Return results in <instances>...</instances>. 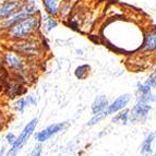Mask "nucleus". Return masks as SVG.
Masks as SVG:
<instances>
[{"label":"nucleus","instance_id":"21","mask_svg":"<svg viewBox=\"0 0 156 156\" xmlns=\"http://www.w3.org/2000/svg\"><path fill=\"white\" fill-rule=\"evenodd\" d=\"M144 84L147 86L148 89H151V90L156 89V72H152L151 74L147 76V79L144 81Z\"/></svg>","mask_w":156,"mask_h":156},{"label":"nucleus","instance_id":"10","mask_svg":"<svg viewBox=\"0 0 156 156\" xmlns=\"http://www.w3.org/2000/svg\"><path fill=\"white\" fill-rule=\"evenodd\" d=\"M20 2L16 0H7L0 5V20H5L13 14L20 7Z\"/></svg>","mask_w":156,"mask_h":156},{"label":"nucleus","instance_id":"12","mask_svg":"<svg viewBox=\"0 0 156 156\" xmlns=\"http://www.w3.org/2000/svg\"><path fill=\"white\" fill-rule=\"evenodd\" d=\"M109 105V99L106 95H98L95 97V99L92 103L91 110L92 114H99V112H104L107 110V107Z\"/></svg>","mask_w":156,"mask_h":156},{"label":"nucleus","instance_id":"29","mask_svg":"<svg viewBox=\"0 0 156 156\" xmlns=\"http://www.w3.org/2000/svg\"><path fill=\"white\" fill-rule=\"evenodd\" d=\"M152 156H156V152H155L154 154H152Z\"/></svg>","mask_w":156,"mask_h":156},{"label":"nucleus","instance_id":"28","mask_svg":"<svg viewBox=\"0 0 156 156\" xmlns=\"http://www.w3.org/2000/svg\"><path fill=\"white\" fill-rule=\"evenodd\" d=\"M0 63H2V54L0 52Z\"/></svg>","mask_w":156,"mask_h":156},{"label":"nucleus","instance_id":"22","mask_svg":"<svg viewBox=\"0 0 156 156\" xmlns=\"http://www.w3.org/2000/svg\"><path fill=\"white\" fill-rule=\"evenodd\" d=\"M152 92L151 89H148L144 83H138L136 84V93L138 94H146Z\"/></svg>","mask_w":156,"mask_h":156},{"label":"nucleus","instance_id":"13","mask_svg":"<svg viewBox=\"0 0 156 156\" xmlns=\"http://www.w3.org/2000/svg\"><path fill=\"white\" fill-rule=\"evenodd\" d=\"M37 101L36 97H34L33 95H27L25 97H20L14 103V109L19 112H22L30 106H36Z\"/></svg>","mask_w":156,"mask_h":156},{"label":"nucleus","instance_id":"24","mask_svg":"<svg viewBox=\"0 0 156 156\" xmlns=\"http://www.w3.org/2000/svg\"><path fill=\"white\" fill-rule=\"evenodd\" d=\"M16 135L14 134V133L13 132L7 133V135H5V141H7L10 145H12V144L16 142Z\"/></svg>","mask_w":156,"mask_h":156},{"label":"nucleus","instance_id":"25","mask_svg":"<svg viewBox=\"0 0 156 156\" xmlns=\"http://www.w3.org/2000/svg\"><path fill=\"white\" fill-rule=\"evenodd\" d=\"M5 122V116H3L2 112H0V129H2L3 125Z\"/></svg>","mask_w":156,"mask_h":156},{"label":"nucleus","instance_id":"2","mask_svg":"<svg viewBox=\"0 0 156 156\" xmlns=\"http://www.w3.org/2000/svg\"><path fill=\"white\" fill-rule=\"evenodd\" d=\"M2 63L12 71L18 79L30 81L32 76V70L30 61L16 54V51L9 49L2 54Z\"/></svg>","mask_w":156,"mask_h":156},{"label":"nucleus","instance_id":"23","mask_svg":"<svg viewBox=\"0 0 156 156\" xmlns=\"http://www.w3.org/2000/svg\"><path fill=\"white\" fill-rule=\"evenodd\" d=\"M42 152H43V145L42 143H37L35 145V147L33 148V151L31 152L29 156H41L42 155Z\"/></svg>","mask_w":156,"mask_h":156},{"label":"nucleus","instance_id":"9","mask_svg":"<svg viewBox=\"0 0 156 156\" xmlns=\"http://www.w3.org/2000/svg\"><path fill=\"white\" fill-rule=\"evenodd\" d=\"M141 51L143 54L156 52V30H150L145 33Z\"/></svg>","mask_w":156,"mask_h":156},{"label":"nucleus","instance_id":"15","mask_svg":"<svg viewBox=\"0 0 156 156\" xmlns=\"http://www.w3.org/2000/svg\"><path fill=\"white\" fill-rule=\"evenodd\" d=\"M112 123H120V125H127L128 122H130L129 109L125 108V109L116 112V114L114 115V117L112 118Z\"/></svg>","mask_w":156,"mask_h":156},{"label":"nucleus","instance_id":"11","mask_svg":"<svg viewBox=\"0 0 156 156\" xmlns=\"http://www.w3.org/2000/svg\"><path fill=\"white\" fill-rule=\"evenodd\" d=\"M156 139V132L155 131H152V132H148L146 134V136L144 138V140L142 141V144H141L140 152L143 156H150L153 154V143Z\"/></svg>","mask_w":156,"mask_h":156},{"label":"nucleus","instance_id":"17","mask_svg":"<svg viewBox=\"0 0 156 156\" xmlns=\"http://www.w3.org/2000/svg\"><path fill=\"white\" fill-rule=\"evenodd\" d=\"M5 92L8 94L9 98H16V97L20 96L23 91L21 90V84L16 82V83L9 84V86L5 89Z\"/></svg>","mask_w":156,"mask_h":156},{"label":"nucleus","instance_id":"20","mask_svg":"<svg viewBox=\"0 0 156 156\" xmlns=\"http://www.w3.org/2000/svg\"><path fill=\"white\" fill-rule=\"evenodd\" d=\"M108 116V114H107V112H99V114H94L93 116H92L91 119L87 121V126H90V127H92V126H95L97 125V123H99L101 121H103V120L105 119V118Z\"/></svg>","mask_w":156,"mask_h":156},{"label":"nucleus","instance_id":"4","mask_svg":"<svg viewBox=\"0 0 156 156\" xmlns=\"http://www.w3.org/2000/svg\"><path fill=\"white\" fill-rule=\"evenodd\" d=\"M37 123H38V119L37 118H33L31 121L26 123L25 127L22 129V131L20 132V134L16 136V142L11 145L10 150L7 151L5 156H16L18 153L21 151L23 146L27 143V141L30 140L33 133L35 132V129L37 127Z\"/></svg>","mask_w":156,"mask_h":156},{"label":"nucleus","instance_id":"14","mask_svg":"<svg viewBox=\"0 0 156 156\" xmlns=\"http://www.w3.org/2000/svg\"><path fill=\"white\" fill-rule=\"evenodd\" d=\"M63 0H43V5L48 16H57L60 11V5Z\"/></svg>","mask_w":156,"mask_h":156},{"label":"nucleus","instance_id":"18","mask_svg":"<svg viewBox=\"0 0 156 156\" xmlns=\"http://www.w3.org/2000/svg\"><path fill=\"white\" fill-rule=\"evenodd\" d=\"M155 101H156V96L152 92L146 93V94H138V95H136V101H140V103L151 105L152 103Z\"/></svg>","mask_w":156,"mask_h":156},{"label":"nucleus","instance_id":"27","mask_svg":"<svg viewBox=\"0 0 156 156\" xmlns=\"http://www.w3.org/2000/svg\"><path fill=\"white\" fill-rule=\"evenodd\" d=\"M5 147H2V150L0 151V156H2V154L5 153Z\"/></svg>","mask_w":156,"mask_h":156},{"label":"nucleus","instance_id":"6","mask_svg":"<svg viewBox=\"0 0 156 156\" xmlns=\"http://www.w3.org/2000/svg\"><path fill=\"white\" fill-rule=\"evenodd\" d=\"M152 106L150 104H144L136 101L131 109H129V116H130V122L132 123H140L145 121L148 117V114L151 112Z\"/></svg>","mask_w":156,"mask_h":156},{"label":"nucleus","instance_id":"1","mask_svg":"<svg viewBox=\"0 0 156 156\" xmlns=\"http://www.w3.org/2000/svg\"><path fill=\"white\" fill-rule=\"evenodd\" d=\"M10 49L16 51V54H19L30 62L39 61L44 58L46 54L43 43L34 37L21 39V41H14Z\"/></svg>","mask_w":156,"mask_h":156},{"label":"nucleus","instance_id":"7","mask_svg":"<svg viewBox=\"0 0 156 156\" xmlns=\"http://www.w3.org/2000/svg\"><path fill=\"white\" fill-rule=\"evenodd\" d=\"M67 127H68V122H66V121L52 123V125L48 126V127H46L43 130L35 133V140L37 141V143H44V142L48 141L49 139H51L54 135L63 131Z\"/></svg>","mask_w":156,"mask_h":156},{"label":"nucleus","instance_id":"3","mask_svg":"<svg viewBox=\"0 0 156 156\" xmlns=\"http://www.w3.org/2000/svg\"><path fill=\"white\" fill-rule=\"evenodd\" d=\"M41 27V21L36 16H29L22 21H19L18 23L10 26L7 32V35L11 41H21L30 37H33V35L38 31Z\"/></svg>","mask_w":156,"mask_h":156},{"label":"nucleus","instance_id":"8","mask_svg":"<svg viewBox=\"0 0 156 156\" xmlns=\"http://www.w3.org/2000/svg\"><path fill=\"white\" fill-rule=\"evenodd\" d=\"M130 101H131V95L128 93L118 96L117 98L114 99L112 103H109V105L107 107L106 112H107V114H108V116H109V115H115L116 112L127 108V106L129 105Z\"/></svg>","mask_w":156,"mask_h":156},{"label":"nucleus","instance_id":"16","mask_svg":"<svg viewBox=\"0 0 156 156\" xmlns=\"http://www.w3.org/2000/svg\"><path fill=\"white\" fill-rule=\"evenodd\" d=\"M92 68L89 63H83V65H80L76 68L74 70V76H76L78 80H85L89 74L91 73Z\"/></svg>","mask_w":156,"mask_h":156},{"label":"nucleus","instance_id":"5","mask_svg":"<svg viewBox=\"0 0 156 156\" xmlns=\"http://www.w3.org/2000/svg\"><path fill=\"white\" fill-rule=\"evenodd\" d=\"M37 12H38V9H37V7H35L33 3H31V5H20L18 10L13 13V14H11L9 18L3 20L2 23H1V26H2V29L8 30L10 26H12L13 24L18 23L19 21H22V20L29 18V16H36Z\"/></svg>","mask_w":156,"mask_h":156},{"label":"nucleus","instance_id":"19","mask_svg":"<svg viewBox=\"0 0 156 156\" xmlns=\"http://www.w3.org/2000/svg\"><path fill=\"white\" fill-rule=\"evenodd\" d=\"M57 26H58V22L56 19H54V16H48L44 19V29L46 32H50L51 30L57 27Z\"/></svg>","mask_w":156,"mask_h":156},{"label":"nucleus","instance_id":"26","mask_svg":"<svg viewBox=\"0 0 156 156\" xmlns=\"http://www.w3.org/2000/svg\"><path fill=\"white\" fill-rule=\"evenodd\" d=\"M151 71H152V72H156V59H154V60H153V62H152Z\"/></svg>","mask_w":156,"mask_h":156}]
</instances>
